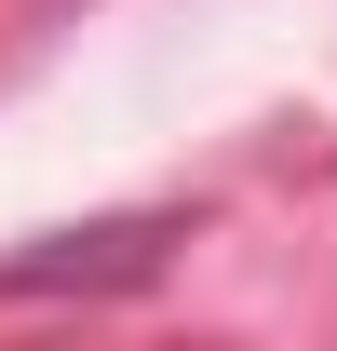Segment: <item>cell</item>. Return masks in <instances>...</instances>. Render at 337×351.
<instances>
[{
  "label": "cell",
  "instance_id": "cell-1",
  "mask_svg": "<svg viewBox=\"0 0 337 351\" xmlns=\"http://www.w3.org/2000/svg\"><path fill=\"white\" fill-rule=\"evenodd\" d=\"M189 243V217H108V230H54L27 257H0V298H41V284H149Z\"/></svg>",
  "mask_w": 337,
  "mask_h": 351
}]
</instances>
